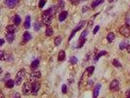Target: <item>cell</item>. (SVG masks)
Here are the masks:
<instances>
[{
  "label": "cell",
  "instance_id": "obj_1",
  "mask_svg": "<svg viewBox=\"0 0 130 98\" xmlns=\"http://www.w3.org/2000/svg\"><path fill=\"white\" fill-rule=\"evenodd\" d=\"M54 9L52 8H50L44 11L42 15V21L44 25L47 26H50L53 20V16Z\"/></svg>",
  "mask_w": 130,
  "mask_h": 98
},
{
  "label": "cell",
  "instance_id": "obj_2",
  "mask_svg": "<svg viewBox=\"0 0 130 98\" xmlns=\"http://www.w3.org/2000/svg\"><path fill=\"white\" fill-rule=\"evenodd\" d=\"M22 93L25 96L29 95L32 93V84L30 82L25 83L22 86Z\"/></svg>",
  "mask_w": 130,
  "mask_h": 98
},
{
  "label": "cell",
  "instance_id": "obj_3",
  "mask_svg": "<svg viewBox=\"0 0 130 98\" xmlns=\"http://www.w3.org/2000/svg\"><path fill=\"white\" fill-rule=\"evenodd\" d=\"M25 75L26 71L24 69H22L18 72L15 78V84L17 86H19L22 84L23 79L25 76Z\"/></svg>",
  "mask_w": 130,
  "mask_h": 98
},
{
  "label": "cell",
  "instance_id": "obj_4",
  "mask_svg": "<svg viewBox=\"0 0 130 98\" xmlns=\"http://www.w3.org/2000/svg\"><path fill=\"white\" fill-rule=\"evenodd\" d=\"M86 22L85 21H81L79 23V24L76 26V27L72 31L71 34H70V35L69 37V41H70L75 36L76 33L77 31L80 30L84 27L85 25L86 24Z\"/></svg>",
  "mask_w": 130,
  "mask_h": 98
},
{
  "label": "cell",
  "instance_id": "obj_5",
  "mask_svg": "<svg viewBox=\"0 0 130 98\" xmlns=\"http://www.w3.org/2000/svg\"><path fill=\"white\" fill-rule=\"evenodd\" d=\"M88 34V31L87 30H84V31H83L78 41V43L77 46V48H81L83 46L84 43L86 42V37L87 36Z\"/></svg>",
  "mask_w": 130,
  "mask_h": 98
},
{
  "label": "cell",
  "instance_id": "obj_6",
  "mask_svg": "<svg viewBox=\"0 0 130 98\" xmlns=\"http://www.w3.org/2000/svg\"><path fill=\"white\" fill-rule=\"evenodd\" d=\"M119 32L125 37H129L130 36V26L128 24H125L121 27L119 29Z\"/></svg>",
  "mask_w": 130,
  "mask_h": 98
},
{
  "label": "cell",
  "instance_id": "obj_7",
  "mask_svg": "<svg viewBox=\"0 0 130 98\" xmlns=\"http://www.w3.org/2000/svg\"><path fill=\"white\" fill-rule=\"evenodd\" d=\"M41 77V73L40 71H37L32 73L29 78V82L33 84L35 82H37V81L40 79Z\"/></svg>",
  "mask_w": 130,
  "mask_h": 98
},
{
  "label": "cell",
  "instance_id": "obj_8",
  "mask_svg": "<svg viewBox=\"0 0 130 98\" xmlns=\"http://www.w3.org/2000/svg\"><path fill=\"white\" fill-rule=\"evenodd\" d=\"M19 0H4V3L6 5L10 8H14L19 2Z\"/></svg>",
  "mask_w": 130,
  "mask_h": 98
},
{
  "label": "cell",
  "instance_id": "obj_9",
  "mask_svg": "<svg viewBox=\"0 0 130 98\" xmlns=\"http://www.w3.org/2000/svg\"><path fill=\"white\" fill-rule=\"evenodd\" d=\"M32 84V93L34 95H37L41 87L40 84L38 82H35Z\"/></svg>",
  "mask_w": 130,
  "mask_h": 98
},
{
  "label": "cell",
  "instance_id": "obj_10",
  "mask_svg": "<svg viewBox=\"0 0 130 98\" xmlns=\"http://www.w3.org/2000/svg\"><path fill=\"white\" fill-rule=\"evenodd\" d=\"M119 82L117 80H113L110 84V88L111 90L116 91L119 90Z\"/></svg>",
  "mask_w": 130,
  "mask_h": 98
},
{
  "label": "cell",
  "instance_id": "obj_11",
  "mask_svg": "<svg viewBox=\"0 0 130 98\" xmlns=\"http://www.w3.org/2000/svg\"><path fill=\"white\" fill-rule=\"evenodd\" d=\"M101 87V84H98L96 85V86L95 87V88L94 89V91H93V98H97V97L98 96Z\"/></svg>",
  "mask_w": 130,
  "mask_h": 98
},
{
  "label": "cell",
  "instance_id": "obj_12",
  "mask_svg": "<svg viewBox=\"0 0 130 98\" xmlns=\"http://www.w3.org/2000/svg\"><path fill=\"white\" fill-rule=\"evenodd\" d=\"M6 31L7 32H11L15 33L18 31L17 28L13 25H9L6 27Z\"/></svg>",
  "mask_w": 130,
  "mask_h": 98
},
{
  "label": "cell",
  "instance_id": "obj_13",
  "mask_svg": "<svg viewBox=\"0 0 130 98\" xmlns=\"http://www.w3.org/2000/svg\"><path fill=\"white\" fill-rule=\"evenodd\" d=\"M15 33L11 32H7L6 34V40L9 43H11L13 42L15 39Z\"/></svg>",
  "mask_w": 130,
  "mask_h": 98
},
{
  "label": "cell",
  "instance_id": "obj_14",
  "mask_svg": "<svg viewBox=\"0 0 130 98\" xmlns=\"http://www.w3.org/2000/svg\"><path fill=\"white\" fill-rule=\"evenodd\" d=\"M68 13L67 11H62L59 15V20L61 22H64L65 19H66L67 16H68Z\"/></svg>",
  "mask_w": 130,
  "mask_h": 98
},
{
  "label": "cell",
  "instance_id": "obj_15",
  "mask_svg": "<svg viewBox=\"0 0 130 98\" xmlns=\"http://www.w3.org/2000/svg\"><path fill=\"white\" fill-rule=\"evenodd\" d=\"M22 37H23L22 38L23 41L25 42H27L29 41L32 38V36L28 31H25L23 33Z\"/></svg>",
  "mask_w": 130,
  "mask_h": 98
},
{
  "label": "cell",
  "instance_id": "obj_16",
  "mask_svg": "<svg viewBox=\"0 0 130 98\" xmlns=\"http://www.w3.org/2000/svg\"><path fill=\"white\" fill-rule=\"evenodd\" d=\"M40 64V60L38 59H36L35 60H34L32 63L31 64V68L32 70H36L37 69Z\"/></svg>",
  "mask_w": 130,
  "mask_h": 98
},
{
  "label": "cell",
  "instance_id": "obj_17",
  "mask_svg": "<svg viewBox=\"0 0 130 98\" xmlns=\"http://www.w3.org/2000/svg\"><path fill=\"white\" fill-rule=\"evenodd\" d=\"M53 29L52 28L49 26L46 27V30H45V35L47 36H51L53 34Z\"/></svg>",
  "mask_w": 130,
  "mask_h": 98
},
{
  "label": "cell",
  "instance_id": "obj_18",
  "mask_svg": "<svg viewBox=\"0 0 130 98\" xmlns=\"http://www.w3.org/2000/svg\"><path fill=\"white\" fill-rule=\"evenodd\" d=\"M15 84V82L13 80H9L5 84L6 87L7 88H12Z\"/></svg>",
  "mask_w": 130,
  "mask_h": 98
},
{
  "label": "cell",
  "instance_id": "obj_19",
  "mask_svg": "<svg viewBox=\"0 0 130 98\" xmlns=\"http://www.w3.org/2000/svg\"><path fill=\"white\" fill-rule=\"evenodd\" d=\"M31 19L29 16H27L24 23V27L26 29H29L30 28Z\"/></svg>",
  "mask_w": 130,
  "mask_h": 98
},
{
  "label": "cell",
  "instance_id": "obj_20",
  "mask_svg": "<svg viewBox=\"0 0 130 98\" xmlns=\"http://www.w3.org/2000/svg\"><path fill=\"white\" fill-rule=\"evenodd\" d=\"M128 45L129 41L128 40H123L119 44V47L120 50H124L126 48Z\"/></svg>",
  "mask_w": 130,
  "mask_h": 98
},
{
  "label": "cell",
  "instance_id": "obj_21",
  "mask_svg": "<svg viewBox=\"0 0 130 98\" xmlns=\"http://www.w3.org/2000/svg\"><path fill=\"white\" fill-rule=\"evenodd\" d=\"M65 58V53L64 51L61 50L60 51L59 55H58V59L59 61H62L64 60Z\"/></svg>",
  "mask_w": 130,
  "mask_h": 98
},
{
  "label": "cell",
  "instance_id": "obj_22",
  "mask_svg": "<svg viewBox=\"0 0 130 98\" xmlns=\"http://www.w3.org/2000/svg\"><path fill=\"white\" fill-rule=\"evenodd\" d=\"M104 1V0H95L93 1L92 3V7L94 8L99 5V4L103 3Z\"/></svg>",
  "mask_w": 130,
  "mask_h": 98
},
{
  "label": "cell",
  "instance_id": "obj_23",
  "mask_svg": "<svg viewBox=\"0 0 130 98\" xmlns=\"http://www.w3.org/2000/svg\"><path fill=\"white\" fill-rule=\"evenodd\" d=\"M107 54V52L105 51H101L96 56V57H95L94 58V60L96 61H97L100 58V57H101L102 56H103L105 55H106Z\"/></svg>",
  "mask_w": 130,
  "mask_h": 98
},
{
  "label": "cell",
  "instance_id": "obj_24",
  "mask_svg": "<svg viewBox=\"0 0 130 98\" xmlns=\"http://www.w3.org/2000/svg\"><path fill=\"white\" fill-rule=\"evenodd\" d=\"M115 35L114 33L113 32H110L107 35V39L109 43H111L115 39Z\"/></svg>",
  "mask_w": 130,
  "mask_h": 98
},
{
  "label": "cell",
  "instance_id": "obj_25",
  "mask_svg": "<svg viewBox=\"0 0 130 98\" xmlns=\"http://www.w3.org/2000/svg\"><path fill=\"white\" fill-rule=\"evenodd\" d=\"M62 37H61V36H57L55 38V40H54V44H55V45L56 46H59L62 43Z\"/></svg>",
  "mask_w": 130,
  "mask_h": 98
},
{
  "label": "cell",
  "instance_id": "obj_26",
  "mask_svg": "<svg viewBox=\"0 0 130 98\" xmlns=\"http://www.w3.org/2000/svg\"><path fill=\"white\" fill-rule=\"evenodd\" d=\"M94 70H95V67L94 66H90V67L87 68L86 71L88 73V76H91L93 74Z\"/></svg>",
  "mask_w": 130,
  "mask_h": 98
},
{
  "label": "cell",
  "instance_id": "obj_27",
  "mask_svg": "<svg viewBox=\"0 0 130 98\" xmlns=\"http://www.w3.org/2000/svg\"><path fill=\"white\" fill-rule=\"evenodd\" d=\"M77 61H78V59H77V58L76 56H71L70 58L69 62L72 65H75V64H76L77 63Z\"/></svg>",
  "mask_w": 130,
  "mask_h": 98
},
{
  "label": "cell",
  "instance_id": "obj_28",
  "mask_svg": "<svg viewBox=\"0 0 130 98\" xmlns=\"http://www.w3.org/2000/svg\"><path fill=\"white\" fill-rule=\"evenodd\" d=\"M14 22L16 26H18L21 23V19L19 15H16L15 16Z\"/></svg>",
  "mask_w": 130,
  "mask_h": 98
},
{
  "label": "cell",
  "instance_id": "obj_29",
  "mask_svg": "<svg viewBox=\"0 0 130 98\" xmlns=\"http://www.w3.org/2000/svg\"><path fill=\"white\" fill-rule=\"evenodd\" d=\"M113 64L115 67H116L117 68H119V67H121V64L120 62L119 61V60H118L117 59H114L113 60Z\"/></svg>",
  "mask_w": 130,
  "mask_h": 98
},
{
  "label": "cell",
  "instance_id": "obj_30",
  "mask_svg": "<svg viewBox=\"0 0 130 98\" xmlns=\"http://www.w3.org/2000/svg\"><path fill=\"white\" fill-rule=\"evenodd\" d=\"M0 59L1 61L5 60V55L4 52L2 51H0Z\"/></svg>",
  "mask_w": 130,
  "mask_h": 98
},
{
  "label": "cell",
  "instance_id": "obj_31",
  "mask_svg": "<svg viewBox=\"0 0 130 98\" xmlns=\"http://www.w3.org/2000/svg\"><path fill=\"white\" fill-rule=\"evenodd\" d=\"M45 0H40L39 3V6L40 8H43L45 4Z\"/></svg>",
  "mask_w": 130,
  "mask_h": 98
},
{
  "label": "cell",
  "instance_id": "obj_32",
  "mask_svg": "<svg viewBox=\"0 0 130 98\" xmlns=\"http://www.w3.org/2000/svg\"><path fill=\"white\" fill-rule=\"evenodd\" d=\"M67 91V86L65 84H63L62 86V92L64 94H66Z\"/></svg>",
  "mask_w": 130,
  "mask_h": 98
},
{
  "label": "cell",
  "instance_id": "obj_33",
  "mask_svg": "<svg viewBox=\"0 0 130 98\" xmlns=\"http://www.w3.org/2000/svg\"><path fill=\"white\" fill-rule=\"evenodd\" d=\"M21 98V94L18 93V92H15L12 96V98Z\"/></svg>",
  "mask_w": 130,
  "mask_h": 98
},
{
  "label": "cell",
  "instance_id": "obj_34",
  "mask_svg": "<svg viewBox=\"0 0 130 98\" xmlns=\"http://www.w3.org/2000/svg\"><path fill=\"white\" fill-rule=\"evenodd\" d=\"M34 30H35L38 31V30H39L40 29V26L38 23H36L34 24Z\"/></svg>",
  "mask_w": 130,
  "mask_h": 98
},
{
  "label": "cell",
  "instance_id": "obj_35",
  "mask_svg": "<svg viewBox=\"0 0 130 98\" xmlns=\"http://www.w3.org/2000/svg\"><path fill=\"white\" fill-rule=\"evenodd\" d=\"M99 28H100V27L99 26H96L93 30V34H96L98 32V31L99 30Z\"/></svg>",
  "mask_w": 130,
  "mask_h": 98
},
{
  "label": "cell",
  "instance_id": "obj_36",
  "mask_svg": "<svg viewBox=\"0 0 130 98\" xmlns=\"http://www.w3.org/2000/svg\"><path fill=\"white\" fill-rule=\"evenodd\" d=\"M81 0H70V1L74 4H78Z\"/></svg>",
  "mask_w": 130,
  "mask_h": 98
},
{
  "label": "cell",
  "instance_id": "obj_37",
  "mask_svg": "<svg viewBox=\"0 0 130 98\" xmlns=\"http://www.w3.org/2000/svg\"><path fill=\"white\" fill-rule=\"evenodd\" d=\"M0 46H1L3 45V44L4 43V40L3 39H1L0 40Z\"/></svg>",
  "mask_w": 130,
  "mask_h": 98
},
{
  "label": "cell",
  "instance_id": "obj_38",
  "mask_svg": "<svg viewBox=\"0 0 130 98\" xmlns=\"http://www.w3.org/2000/svg\"><path fill=\"white\" fill-rule=\"evenodd\" d=\"M126 49H127V51L128 53L130 54V45H129L127 46V47L126 48Z\"/></svg>",
  "mask_w": 130,
  "mask_h": 98
},
{
  "label": "cell",
  "instance_id": "obj_39",
  "mask_svg": "<svg viewBox=\"0 0 130 98\" xmlns=\"http://www.w3.org/2000/svg\"><path fill=\"white\" fill-rule=\"evenodd\" d=\"M126 98H130V90L127 93V97Z\"/></svg>",
  "mask_w": 130,
  "mask_h": 98
},
{
  "label": "cell",
  "instance_id": "obj_40",
  "mask_svg": "<svg viewBox=\"0 0 130 98\" xmlns=\"http://www.w3.org/2000/svg\"><path fill=\"white\" fill-rule=\"evenodd\" d=\"M0 98H5V97H4V95L3 94V93H2V92H0Z\"/></svg>",
  "mask_w": 130,
  "mask_h": 98
},
{
  "label": "cell",
  "instance_id": "obj_41",
  "mask_svg": "<svg viewBox=\"0 0 130 98\" xmlns=\"http://www.w3.org/2000/svg\"><path fill=\"white\" fill-rule=\"evenodd\" d=\"M117 0H109V2L110 3H111V2H113V1H117Z\"/></svg>",
  "mask_w": 130,
  "mask_h": 98
}]
</instances>
